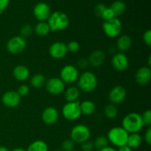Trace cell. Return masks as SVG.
I'll return each instance as SVG.
<instances>
[{"label":"cell","mask_w":151,"mask_h":151,"mask_svg":"<svg viewBox=\"0 0 151 151\" xmlns=\"http://www.w3.org/2000/svg\"><path fill=\"white\" fill-rule=\"evenodd\" d=\"M47 22L50 26V30L58 32L64 30L69 27V18L64 12L55 11L51 13Z\"/></svg>","instance_id":"6da1fadb"},{"label":"cell","mask_w":151,"mask_h":151,"mask_svg":"<svg viewBox=\"0 0 151 151\" xmlns=\"http://www.w3.org/2000/svg\"><path fill=\"white\" fill-rule=\"evenodd\" d=\"M122 127L128 134H134L141 131L144 127L141 114L135 112L127 114L122 119Z\"/></svg>","instance_id":"7a4b0ae2"},{"label":"cell","mask_w":151,"mask_h":151,"mask_svg":"<svg viewBox=\"0 0 151 151\" xmlns=\"http://www.w3.org/2000/svg\"><path fill=\"white\" fill-rule=\"evenodd\" d=\"M78 88L80 91L86 93L94 91L98 85L97 78L93 72L86 71L79 75L78 81Z\"/></svg>","instance_id":"3957f363"},{"label":"cell","mask_w":151,"mask_h":151,"mask_svg":"<svg viewBox=\"0 0 151 151\" xmlns=\"http://www.w3.org/2000/svg\"><path fill=\"white\" fill-rule=\"evenodd\" d=\"M128 135L129 134L122 126H116L109 130L106 137L112 145L120 147L127 145Z\"/></svg>","instance_id":"277c9868"},{"label":"cell","mask_w":151,"mask_h":151,"mask_svg":"<svg viewBox=\"0 0 151 151\" xmlns=\"http://www.w3.org/2000/svg\"><path fill=\"white\" fill-rule=\"evenodd\" d=\"M91 137V131L88 126L83 124H78L75 125L71 130V139L75 143L82 144L84 142L89 139Z\"/></svg>","instance_id":"5b68a950"},{"label":"cell","mask_w":151,"mask_h":151,"mask_svg":"<svg viewBox=\"0 0 151 151\" xmlns=\"http://www.w3.org/2000/svg\"><path fill=\"white\" fill-rule=\"evenodd\" d=\"M103 30L106 36L114 38L119 36L122 30V24L118 18H114L109 21H105L103 24Z\"/></svg>","instance_id":"8992f818"},{"label":"cell","mask_w":151,"mask_h":151,"mask_svg":"<svg viewBox=\"0 0 151 151\" xmlns=\"http://www.w3.org/2000/svg\"><path fill=\"white\" fill-rule=\"evenodd\" d=\"M80 102H67L62 108V115L69 121H75L82 115L80 107Z\"/></svg>","instance_id":"52a82bcc"},{"label":"cell","mask_w":151,"mask_h":151,"mask_svg":"<svg viewBox=\"0 0 151 151\" xmlns=\"http://www.w3.org/2000/svg\"><path fill=\"white\" fill-rule=\"evenodd\" d=\"M79 75L78 68L71 64L63 66L60 72V78L65 84H72L77 82Z\"/></svg>","instance_id":"ba28073f"},{"label":"cell","mask_w":151,"mask_h":151,"mask_svg":"<svg viewBox=\"0 0 151 151\" xmlns=\"http://www.w3.org/2000/svg\"><path fill=\"white\" fill-rule=\"evenodd\" d=\"M27 47V41L25 38L20 35L14 36L10 38L7 43L6 49L10 54L18 55L22 53Z\"/></svg>","instance_id":"9c48e42d"},{"label":"cell","mask_w":151,"mask_h":151,"mask_svg":"<svg viewBox=\"0 0 151 151\" xmlns=\"http://www.w3.org/2000/svg\"><path fill=\"white\" fill-rule=\"evenodd\" d=\"M47 92L52 95H60L64 91L65 83L60 78H52L45 83Z\"/></svg>","instance_id":"30bf717a"},{"label":"cell","mask_w":151,"mask_h":151,"mask_svg":"<svg viewBox=\"0 0 151 151\" xmlns=\"http://www.w3.org/2000/svg\"><path fill=\"white\" fill-rule=\"evenodd\" d=\"M51 8L45 2L37 3L33 8V15L38 22H46L51 15Z\"/></svg>","instance_id":"8fae6325"},{"label":"cell","mask_w":151,"mask_h":151,"mask_svg":"<svg viewBox=\"0 0 151 151\" xmlns=\"http://www.w3.org/2000/svg\"><path fill=\"white\" fill-rule=\"evenodd\" d=\"M49 53L52 58L60 60L67 55V46L61 41H56L51 44L49 48Z\"/></svg>","instance_id":"7c38bea8"},{"label":"cell","mask_w":151,"mask_h":151,"mask_svg":"<svg viewBox=\"0 0 151 151\" xmlns=\"http://www.w3.org/2000/svg\"><path fill=\"white\" fill-rule=\"evenodd\" d=\"M112 66L118 72H124L126 70L129 65L128 57L123 52H117L114 55L111 59Z\"/></svg>","instance_id":"4fadbf2b"},{"label":"cell","mask_w":151,"mask_h":151,"mask_svg":"<svg viewBox=\"0 0 151 151\" xmlns=\"http://www.w3.org/2000/svg\"><path fill=\"white\" fill-rule=\"evenodd\" d=\"M127 92L125 88L122 86H116L109 91V99L112 104L117 105L122 103L126 97Z\"/></svg>","instance_id":"5bb4252c"},{"label":"cell","mask_w":151,"mask_h":151,"mask_svg":"<svg viewBox=\"0 0 151 151\" xmlns=\"http://www.w3.org/2000/svg\"><path fill=\"white\" fill-rule=\"evenodd\" d=\"M3 105L7 108H16L21 102V97L16 91H6L1 97Z\"/></svg>","instance_id":"9a60e30c"},{"label":"cell","mask_w":151,"mask_h":151,"mask_svg":"<svg viewBox=\"0 0 151 151\" xmlns=\"http://www.w3.org/2000/svg\"><path fill=\"white\" fill-rule=\"evenodd\" d=\"M41 119L44 123L47 125H52L58 122L59 119L58 111L52 106L47 107L43 111Z\"/></svg>","instance_id":"2e32d148"},{"label":"cell","mask_w":151,"mask_h":151,"mask_svg":"<svg viewBox=\"0 0 151 151\" xmlns=\"http://www.w3.org/2000/svg\"><path fill=\"white\" fill-rule=\"evenodd\" d=\"M136 82L139 85H146L151 80V70L148 66H142L137 71L135 75Z\"/></svg>","instance_id":"e0dca14e"},{"label":"cell","mask_w":151,"mask_h":151,"mask_svg":"<svg viewBox=\"0 0 151 151\" xmlns=\"http://www.w3.org/2000/svg\"><path fill=\"white\" fill-rule=\"evenodd\" d=\"M106 60V55L100 50H94L91 53L88 58V63L94 67L102 66Z\"/></svg>","instance_id":"ac0fdd59"},{"label":"cell","mask_w":151,"mask_h":151,"mask_svg":"<svg viewBox=\"0 0 151 151\" xmlns=\"http://www.w3.org/2000/svg\"><path fill=\"white\" fill-rule=\"evenodd\" d=\"M13 76L18 81H25L29 78V70L24 65H18L15 66L13 70Z\"/></svg>","instance_id":"d6986e66"},{"label":"cell","mask_w":151,"mask_h":151,"mask_svg":"<svg viewBox=\"0 0 151 151\" xmlns=\"http://www.w3.org/2000/svg\"><path fill=\"white\" fill-rule=\"evenodd\" d=\"M132 44L131 38L128 35H120L116 40V48L120 52L129 50Z\"/></svg>","instance_id":"ffe728a7"},{"label":"cell","mask_w":151,"mask_h":151,"mask_svg":"<svg viewBox=\"0 0 151 151\" xmlns=\"http://www.w3.org/2000/svg\"><path fill=\"white\" fill-rule=\"evenodd\" d=\"M64 97L66 102H76L78 101L80 97V90L76 86H70L64 90Z\"/></svg>","instance_id":"44dd1931"},{"label":"cell","mask_w":151,"mask_h":151,"mask_svg":"<svg viewBox=\"0 0 151 151\" xmlns=\"http://www.w3.org/2000/svg\"><path fill=\"white\" fill-rule=\"evenodd\" d=\"M143 141L142 137L139 133L129 134L127 141V145L131 149L137 148L142 145Z\"/></svg>","instance_id":"7402d4cb"},{"label":"cell","mask_w":151,"mask_h":151,"mask_svg":"<svg viewBox=\"0 0 151 151\" xmlns=\"http://www.w3.org/2000/svg\"><path fill=\"white\" fill-rule=\"evenodd\" d=\"M80 107H81V111L82 114L89 116L93 114L95 111L96 106L94 102L91 100H84L82 103H80Z\"/></svg>","instance_id":"603a6c76"},{"label":"cell","mask_w":151,"mask_h":151,"mask_svg":"<svg viewBox=\"0 0 151 151\" xmlns=\"http://www.w3.org/2000/svg\"><path fill=\"white\" fill-rule=\"evenodd\" d=\"M110 8L114 13L115 17L117 18L118 16H122L125 13V10H126V4L124 1L117 0V1H115L112 3Z\"/></svg>","instance_id":"cb8c5ba5"},{"label":"cell","mask_w":151,"mask_h":151,"mask_svg":"<svg viewBox=\"0 0 151 151\" xmlns=\"http://www.w3.org/2000/svg\"><path fill=\"white\" fill-rule=\"evenodd\" d=\"M35 34L38 36H46L50 33V28L47 22H38L34 28Z\"/></svg>","instance_id":"d4e9b609"},{"label":"cell","mask_w":151,"mask_h":151,"mask_svg":"<svg viewBox=\"0 0 151 151\" xmlns=\"http://www.w3.org/2000/svg\"><path fill=\"white\" fill-rule=\"evenodd\" d=\"M27 151H49V147L43 140H35L29 145Z\"/></svg>","instance_id":"484cf974"},{"label":"cell","mask_w":151,"mask_h":151,"mask_svg":"<svg viewBox=\"0 0 151 151\" xmlns=\"http://www.w3.org/2000/svg\"><path fill=\"white\" fill-rule=\"evenodd\" d=\"M46 78L44 75L42 74H35L30 79V85L33 88H40L45 85Z\"/></svg>","instance_id":"4316f807"},{"label":"cell","mask_w":151,"mask_h":151,"mask_svg":"<svg viewBox=\"0 0 151 151\" xmlns=\"http://www.w3.org/2000/svg\"><path fill=\"white\" fill-rule=\"evenodd\" d=\"M103 113L108 119H115L118 114V109L116 105L110 103L105 106L104 109H103Z\"/></svg>","instance_id":"83f0119b"},{"label":"cell","mask_w":151,"mask_h":151,"mask_svg":"<svg viewBox=\"0 0 151 151\" xmlns=\"http://www.w3.org/2000/svg\"><path fill=\"white\" fill-rule=\"evenodd\" d=\"M109 140H108L107 137H104V136H100V137H97L95 139V140L93 142L94 145V148L96 149L97 150H101L102 149L105 148L107 146H109Z\"/></svg>","instance_id":"f1b7e54d"},{"label":"cell","mask_w":151,"mask_h":151,"mask_svg":"<svg viewBox=\"0 0 151 151\" xmlns=\"http://www.w3.org/2000/svg\"><path fill=\"white\" fill-rule=\"evenodd\" d=\"M75 143L71 139H67L62 142L61 150L63 151H72L75 149Z\"/></svg>","instance_id":"f546056e"},{"label":"cell","mask_w":151,"mask_h":151,"mask_svg":"<svg viewBox=\"0 0 151 151\" xmlns=\"http://www.w3.org/2000/svg\"><path fill=\"white\" fill-rule=\"evenodd\" d=\"M141 117L144 126L145 125V126L150 127L151 125V111L150 109L143 112L142 114L141 115Z\"/></svg>","instance_id":"4dcf8cb0"},{"label":"cell","mask_w":151,"mask_h":151,"mask_svg":"<svg viewBox=\"0 0 151 151\" xmlns=\"http://www.w3.org/2000/svg\"><path fill=\"white\" fill-rule=\"evenodd\" d=\"M33 29H32V26L29 24H25L21 28L20 30V36L23 37L24 38H25L26 37L30 36V35L32 34Z\"/></svg>","instance_id":"1f68e13d"},{"label":"cell","mask_w":151,"mask_h":151,"mask_svg":"<svg viewBox=\"0 0 151 151\" xmlns=\"http://www.w3.org/2000/svg\"><path fill=\"white\" fill-rule=\"evenodd\" d=\"M100 17L104 20V22L105 21L111 20V19H114V18H116L115 17L114 13V12L112 11V10L110 7H106L104 10V11L103 12V13L101 14Z\"/></svg>","instance_id":"d6a6232c"},{"label":"cell","mask_w":151,"mask_h":151,"mask_svg":"<svg viewBox=\"0 0 151 151\" xmlns=\"http://www.w3.org/2000/svg\"><path fill=\"white\" fill-rule=\"evenodd\" d=\"M67 46L68 52H70L72 53H75L80 50V44L76 41H72L66 44Z\"/></svg>","instance_id":"836d02e7"},{"label":"cell","mask_w":151,"mask_h":151,"mask_svg":"<svg viewBox=\"0 0 151 151\" xmlns=\"http://www.w3.org/2000/svg\"><path fill=\"white\" fill-rule=\"evenodd\" d=\"M29 92V87L26 84H22L21 86H19V88H18L17 93L19 94L21 97H25V96L27 95Z\"/></svg>","instance_id":"e575fe53"},{"label":"cell","mask_w":151,"mask_h":151,"mask_svg":"<svg viewBox=\"0 0 151 151\" xmlns=\"http://www.w3.org/2000/svg\"><path fill=\"white\" fill-rule=\"evenodd\" d=\"M106 6L104 4H102V3H100V4H97V5L95 6L94 9V14L96 15L97 16H99L100 17L101 14L103 13V12L104 11L105 9L106 8Z\"/></svg>","instance_id":"d590c367"},{"label":"cell","mask_w":151,"mask_h":151,"mask_svg":"<svg viewBox=\"0 0 151 151\" xmlns=\"http://www.w3.org/2000/svg\"><path fill=\"white\" fill-rule=\"evenodd\" d=\"M94 149L93 142L88 141V140L86 142H84L83 143L81 144V150H82V151H92Z\"/></svg>","instance_id":"8d00e7d4"},{"label":"cell","mask_w":151,"mask_h":151,"mask_svg":"<svg viewBox=\"0 0 151 151\" xmlns=\"http://www.w3.org/2000/svg\"><path fill=\"white\" fill-rule=\"evenodd\" d=\"M143 41L145 42V44L146 45H147L148 47H150L151 45V30L150 29H147V31L144 32L142 36Z\"/></svg>","instance_id":"74e56055"},{"label":"cell","mask_w":151,"mask_h":151,"mask_svg":"<svg viewBox=\"0 0 151 151\" xmlns=\"http://www.w3.org/2000/svg\"><path fill=\"white\" fill-rule=\"evenodd\" d=\"M9 4H10V0H0V14H1L6 10Z\"/></svg>","instance_id":"f35d334b"},{"label":"cell","mask_w":151,"mask_h":151,"mask_svg":"<svg viewBox=\"0 0 151 151\" xmlns=\"http://www.w3.org/2000/svg\"><path fill=\"white\" fill-rule=\"evenodd\" d=\"M88 60L85 58H81L78 61V66L81 69H85L88 66Z\"/></svg>","instance_id":"ab89813d"},{"label":"cell","mask_w":151,"mask_h":151,"mask_svg":"<svg viewBox=\"0 0 151 151\" xmlns=\"http://www.w3.org/2000/svg\"><path fill=\"white\" fill-rule=\"evenodd\" d=\"M145 140L147 142V145H151V128L150 127H149L147 129V131H145Z\"/></svg>","instance_id":"60d3db41"},{"label":"cell","mask_w":151,"mask_h":151,"mask_svg":"<svg viewBox=\"0 0 151 151\" xmlns=\"http://www.w3.org/2000/svg\"><path fill=\"white\" fill-rule=\"evenodd\" d=\"M117 151H133V150L131 147H129L126 145H124V146H122V147H119V149H118Z\"/></svg>","instance_id":"b9f144b4"},{"label":"cell","mask_w":151,"mask_h":151,"mask_svg":"<svg viewBox=\"0 0 151 151\" xmlns=\"http://www.w3.org/2000/svg\"><path fill=\"white\" fill-rule=\"evenodd\" d=\"M100 151H117V150H116V148H114V147H109V146H107V147L102 149V150Z\"/></svg>","instance_id":"7bdbcfd3"},{"label":"cell","mask_w":151,"mask_h":151,"mask_svg":"<svg viewBox=\"0 0 151 151\" xmlns=\"http://www.w3.org/2000/svg\"><path fill=\"white\" fill-rule=\"evenodd\" d=\"M11 151H27V150H24V149H23V148H21V147H17V148H14Z\"/></svg>","instance_id":"ee69618b"},{"label":"cell","mask_w":151,"mask_h":151,"mask_svg":"<svg viewBox=\"0 0 151 151\" xmlns=\"http://www.w3.org/2000/svg\"><path fill=\"white\" fill-rule=\"evenodd\" d=\"M0 151H9V150L4 146H0Z\"/></svg>","instance_id":"f6af8a7d"},{"label":"cell","mask_w":151,"mask_h":151,"mask_svg":"<svg viewBox=\"0 0 151 151\" xmlns=\"http://www.w3.org/2000/svg\"><path fill=\"white\" fill-rule=\"evenodd\" d=\"M150 66H151V55H149L148 60H147V66L150 68Z\"/></svg>","instance_id":"bcb514c9"},{"label":"cell","mask_w":151,"mask_h":151,"mask_svg":"<svg viewBox=\"0 0 151 151\" xmlns=\"http://www.w3.org/2000/svg\"><path fill=\"white\" fill-rule=\"evenodd\" d=\"M55 151H63L62 150H55Z\"/></svg>","instance_id":"7dc6e473"},{"label":"cell","mask_w":151,"mask_h":151,"mask_svg":"<svg viewBox=\"0 0 151 151\" xmlns=\"http://www.w3.org/2000/svg\"><path fill=\"white\" fill-rule=\"evenodd\" d=\"M72 151H80V150H72Z\"/></svg>","instance_id":"c3c4849f"}]
</instances>
